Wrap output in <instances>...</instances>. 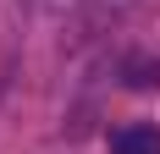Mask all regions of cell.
<instances>
[{
  "label": "cell",
  "mask_w": 160,
  "mask_h": 154,
  "mask_svg": "<svg viewBox=\"0 0 160 154\" xmlns=\"http://www.w3.org/2000/svg\"><path fill=\"white\" fill-rule=\"evenodd\" d=\"M111 154H160V127L155 121H127L111 132Z\"/></svg>",
  "instance_id": "obj_1"
},
{
  "label": "cell",
  "mask_w": 160,
  "mask_h": 154,
  "mask_svg": "<svg viewBox=\"0 0 160 154\" xmlns=\"http://www.w3.org/2000/svg\"><path fill=\"white\" fill-rule=\"evenodd\" d=\"M122 83H127V88H155V83H160V61H149V55H132V61L122 66Z\"/></svg>",
  "instance_id": "obj_2"
}]
</instances>
